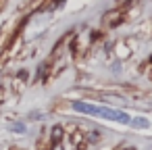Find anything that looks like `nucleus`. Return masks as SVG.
<instances>
[{
	"mask_svg": "<svg viewBox=\"0 0 152 150\" xmlns=\"http://www.w3.org/2000/svg\"><path fill=\"white\" fill-rule=\"evenodd\" d=\"M73 108L79 110V113H86V115H100V117H104V119L119 121V123H123V125H131V123H133V119H131L127 113L115 110V108H108V106H94V104H86V102H75Z\"/></svg>",
	"mask_w": 152,
	"mask_h": 150,
	"instance_id": "f257e3e1",
	"label": "nucleus"
}]
</instances>
